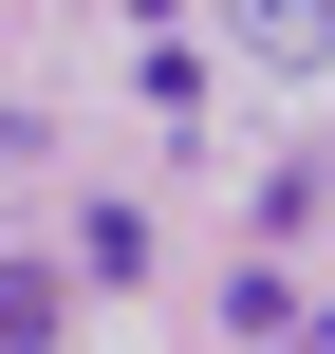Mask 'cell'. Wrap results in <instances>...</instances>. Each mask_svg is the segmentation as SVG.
I'll list each match as a JSON object with an SVG mask.
<instances>
[{
  "mask_svg": "<svg viewBox=\"0 0 335 354\" xmlns=\"http://www.w3.org/2000/svg\"><path fill=\"white\" fill-rule=\"evenodd\" d=\"M0 354H56V280H37V261L0 280Z\"/></svg>",
  "mask_w": 335,
  "mask_h": 354,
  "instance_id": "cell-1",
  "label": "cell"
}]
</instances>
